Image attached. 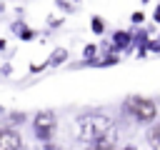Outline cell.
Listing matches in <instances>:
<instances>
[{"label": "cell", "mask_w": 160, "mask_h": 150, "mask_svg": "<svg viewBox=\"0 0 160 150\" xmlns=\"http://www.w3.org/2000/svg\"><path fill=\"white\" fill-rule=\"evenodd\" d=\"M112 130H115V120L105 112H82L78 118V138L85 145L110 140Z\"/></svg>", "instance_id": "1"}, {"label": "cell", "mask_w": 160, "mask_h": 150, "mask_svg": "<svg viewBox=\"0 0 160 150\" xmlns=\"http://www.w3.org/2000/svg\"><path fill=\"white\" fill-rule=\"evenodd\" d=\"M122 108L138 122H155V118H158V102L152 98H145V95H128Z\"/></svg>", "instance_id": "2"}, {"label": "cell", "mask_w": 160, "mask_h": 150, "mask_svg": "<svg viewBox=\"0 0 160 150\" xmlns=\"http://www.w3.org/2000/svg\"><path fill=\"white\" fill-rule=\"evenodd\" d=\"M58 130V115L55 110H40L35 118H32V132L40 142H50V138L55 135Z\"/></svg>", "instance_id": "3"}, {"label": "cell", "mask_w": 160, "mask_h": 150, "mask_svg": "<svg viewBox=\"0 0 160 150\" xmlns=\"http://www.w3.org/2000/svg\"><path fill=\"white\" fill-rule=\"evenodd\" d=\"M22 135L12 128H0V150H20Z\"/></svg>", "instance_id": "4"}, {"label": "cell", "mask_w": 160, "mask_h": 150, "mask_svg": "<svg viewBox=\"0 0 160 150\" xmlns=\"http://www.w3.org/2000/svg\"><path fill=\"white\" fill-rule=\"evenodd\" d=\"M130 42H132V32H128V30H118V32L112 35V45H108L105 50H108L110 55H115V52L128 50V48H130Z\"/></svg>", "instance_id": "5"}, {"label": "cell", "mask_w": 160, "mask_h": 150, "mask_svg": "<svg viewBox=\"0 0 160 150\" xmlns=\"http://www.w3.org/2000/svg\"><path fill=\"white\" fill-rule=\"evenodd\" d=\"M65 60H68V50H65V48H55L52 55H50L45 62H48V68H58V65H62Z\"/></svg>", "instance_id": "6"}, {"label": "cell", "mask_w": 160, "mask_h": 150, "mask_svg": "<svg viewBox=\"0 0 160 150\" xmlns=\"http://www.w3.org/2000/svg\"><path fill=\"white\" fill-rule=\"evenodd\" d=\"M90 30H92L95 35H102V32H105V20H102L100 15H92V18H90Z\"/></svg>", "instance_id": "7"}, {"label": "cell", "mask_w": 160, "mask_h": 150, "mask_svg": "<svg viewBox=\"0 0 160 150\" xmlns=\"http://www.w3.org/2000/svg\"><path fill=\"white\" fill-rule=\"evenodd\" d=\"M158 125H150V130H148V142H150V148L152 150H160V140H158Z\"/></svg>", "instance_id": "8"}, {"label": "cell", "mask_w": 160, "mask_h": 150, "mask_svg": "<svg viewBox=\"0 0 160 150\" xmlns=\"http://www.w3.org/2000/svg\"><path fill=\"white\" fill-rule=\"evenodd\" d=\"M85 150H118V148H115L110 140H100V142H90Z\"/></svg>", "instance_id": "9"}, {"label": "cell", "mask_w": 160, "mask_h": 150, "mask_svg": "<svg viewBox=\"0 0 160 150\" xmlns=\"http://www.w3.org/2000/svg\"><path fill=\"white\" fill-rule=\"evenodd\" d=\"M95 55H98V45H95V42H88V45H85V50H82V62L92 60Z\"/></svg>", "instance_id": "10"}, {"label": "cell", "mask_w": 160, "mask_h": 150, "mask_svg": "<svg viewBox=\"0 0 160 150\" xmlns=\"http://www.w3.org/2000/svg\"><path fill=\"white\" fill-rule=\"evenodd\" d=\"M130 22H132V25H142V22H145V12H142V10H135V12L130 15Z\"/></svg>", "instance_id": "11"}, {"label": "cell", "mask_w": 160, "mask_h": 150, "mask_svg": "<svg viewBox=\"0 0 160 150\" xmlns=\"http://www.w3.org/2000/svg\"><path fill=\"white\" fill-rule=\"evenodd\" d=\"M18 38H20V40H32V38H35V30H30V28L25 25V28L18 32Z\"/></svg>", "instance_id": "12"}, {"label": "cell", "mask_w": 160, "mask_h": 150, "mask_svg": "<svg viewBox=\"0 0 160 150\" xmlns=\"http://www.w3.org/2000/svg\"><path fill=\"white\" fill-rule=\"evenodd\" d=\"M145 50H148V52H160V42H158V40H148Z\"/></svg>", "instance_id": "13"}, {"label": "cell", "mask_w": 160, "mask_h": 150, "mask_svg": "<svg viewBox=\"0 0 160 150\" xmlns=\"http://www.w3.org/2000/svg\"><path fill=\"white\" fill-rule=\"evenodd\" d=\"M45 68H48V62H40V65H38V62H30V72H32V75H38V72H42Z\"/></svg>", "instance_id": "14"}, {"label": "cell", "mask_w": 160, "mask_h": 150, "mask_svg": "<svg viewBox=\"0 0 160 150\" xmlns=\"http://www.w3.org/2000/svg\"><path fill=\"white\" fill-rule=\"evenodd\" d=\"M35 150H62L60 145H55V142H40Z\"/></svg>", "instance_id": "15"}, {"label": "cell", "mask_w": 160, "mask_h": 150, "mask_svg": "<svg viewBox=\"0 0 160 150\" xmlns=\"http://www.w3.org/2000/svg\"><path fill=\"white\" fill-rule=\"evenodd\" d=\"M25 120V112H10V122H22Z\"/></svg>", "instance_id": "16"}, {"label": "cell", "mask_w": 160, "mask_h": 150, "mask_svg": "<svg viewBox=\"0 0 160 150\" xmlns=\"http://www.w3.org/2000/svg\"><path fill=\"white\" fill-rule=\"evenodd\" d=\"M5 45H8V42H5V38H0V50H5Z\"/></svg>", "instance_id": "17"}, {"label": "cell", "mask_w": 160, "mask_h": 150, "mask_svg": "<svg viewBox=\"0 0 160 150\" xmlns=\"http://www.w3.org/2000/svg\"><path fill=\"white\" fill-rule=\"evenodd\" d=\"M120 150H138L135 145H125V148H120Z\"/></svg>", "instance_id": "18"}, {"label": "cell", "mask_w": 160, "mask_h": 150, "mask_svg": "<svg viewBox=\"0 0 160 150\" xmlns=\"http://www.w3.org/2000/svg\"><path fill=\"white\" fill-rule=\"evenodd\" d=\"M2 112H5V108H2V105H0V115H2Z\"/></svg>", "instance_id": "19"}]
</instances>
